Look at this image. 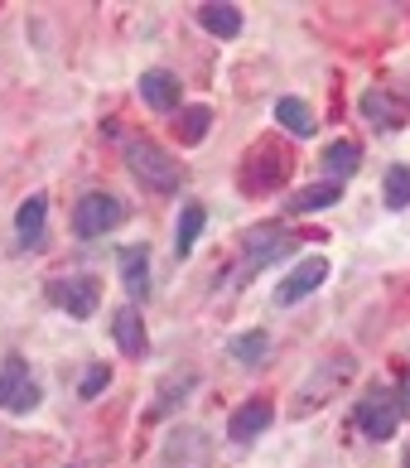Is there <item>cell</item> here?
I'll return each mask as SVG.
<instances>
[{"mask_svg": "<svg viewBox=\"0 0 410 468\" xmlns=\"http://www.w3.org/2000/svg\"><path fill=\"white\" fill-rule=\"evenodd\" d=\"M410 415V387L405 391H391V387H372L363 401H357V425H363L367 440H391L396 425Z\"/></svg>", "mask_w": 410, "mask_h": 468, "instance_id": "cell-1", "label": "cell"}, {"mask_svg": "<svg viewBox=\"0 0 410 468\" xmlns=\"http://www.w3.org/2000/svg\"><path fill=\"white\" fill-rule=\"evenodd\" d=\"M126 165H131V175L141 179L145 188H155V194H174V188H179L174 154H164L155 141H131L126 145Z\"/></svg>", "mask_w": 410, "mask_h": 468, "instance_id": "cell-2", "label": "cell"}, {"mask_svg": "<svg viewBox=\"0 0 410 468\" xmlns=\"http://www.w3.org/2000/svg\"><path fill=\"white\" fill-rule=\"evenodd\" d=\"M48 300H54L68 319H92L101 304V285L92 275H54L48 281Z\"/></svg>", "mask_w": 410, "mask_h": 468, "instance_id": "cell-3", "label": "cell"}, {"mask_svg": "<svg viewBox=\"0 0 410 468\" xmlns=\"http://www.w3.org/2000/svg\"><path fill=\"white\" fill-rule=\"evenodd\" d=\"M34 406H39V381L29 377V362L25 357H5L0 362V410L29 415Z\"/></svg>", "mask_w": 410, "mask_h": 468, "instance_id": "cell-4", "label": "cell"}, {"mask_svg": "<svg viewBox=\"0 0 410 468\" xmlns=\"http://www.w3.org/2000/svg\"><path fill=\"white\" fill-rule=\"evenodd\" d=\"M121 218H126V207L116 194H82L73 203V232L78 237H107Z\"/></svg>", "mask_w": 410, "mask_h": 468, "instance_id": "cell-5", "label": "cell"}, {"mask_svg": "<svg viewBox=\"0 0 410 468\" xmlns=\"http://www.w3.org/2000/svg\"><path fill=\"white\" fill-rule=\"evenodd\" d=\"M242 251H247L242 275H251V271H266L270 261H280V256L295 251V237H289L285 228H256V232H247Z\"/></svg>", "mask_w": 410, "mask_h": 468, "instance_id": "cell-6", "label": "cell"}, {"mask_svg": "<svg viewBox=\"0 0 410 468\" xmlns=\"http://www.w3.org/2000/svg\"><path fill=\"white\" fill-rule=\"evenodd\" d=\"M329 281V261H323V256H304V261L295 266L285 275V281L276 285V304H300V300H310V294Z\"/></svg>", "mask_w": 410, "mask_h": 468, "instance_id": "cell-7", "label": "cell"}, {"mask_svg": "<svg viewBox=\"0 0 410 468\" xmlns=\"http://www.w3.org/2000/svg\"><path fill=\"white\" fill-rule=\"evenodd\" d=\"M285 175H289V160H285V154H280L276 145H261V150H251V154H247L242 188H247V194H256V188L266 194V188H276Z\"/></svg>", "mask_w": 410, "mask_h": 468, "instance_id": "cell-8", "label": "cell"}, {"mask_svg": "<svg viewBox=\"0 0 410 468\" xmlns=\"http://www.w3.org/2000/svg\"><path fill=\"white\" fill-rule=\"evenodd\" d=\"M357 112H363L372 126H382V131H401V126H405V116H410L405 101H401V97H391L386 88H367L363 101H357Z\"/></svg>", "mask_w": 410, "mask_h": 468, "instance_id": "cell-9", "label": "cell"}, {"mask_svg": "<svg viewBox=\"0 0 410 468\" xmlns=\"http://www.w3.org/2000/svg\"><path fill=\"white\" fill-rule=\"evenodd\" d=\"M141 101L150 112H179V101H184L179 78L169 73V68H150V73H141Z\"/></svg>", "mask_w": 410, "mask_h": 468, "instance_id": "cell-10", "label": "cell"}, {"mask_svg": "<svg viewBox=\"0 0 410 468\" xmlns=\"http://www.w3.org/2000/svg\"><path fill=\"white\" fill-rule=\"evenodd\" d=\"M111 338H116V348H121L126 357L141 362V357H145V348H150L141 309H135V304H121V309H116V314H111Z\"/></svg>", "mask_w": 410, "mask_h": 468, "instance_id": "cell-11", "label": "cell"}, {"mask_svg": "<svg viewBox=\"0 0 410 468\" xmlns=\"http://www.w3.org/2000/svg\"><path fill=\"white\" fill-rule=\"evenodd\" d=\"M270 420H276V406H270L266 396H256V401H247V406H237V410H232L227 435H232L237 444H247V440L261 435V430H270Z\"/></svg>", "mask_w": 410, "mask_h": 468, "instance_id": "cell-12", "label": "cell"}, {"mask_svg": "<svg viewBox=\"0 0 410 468\" xmlns=\"http://www.w3.org/2000/svg\"><path fill=\"white\" fill-rule=\"evenodd\" d=\"M44 222H48V198L44 194H29L15 213V237H20L25 251H39L44 247Z\"/></svg>", "mask_w": 410, "mask_h": 468, "instance_id": "cell-13", "label": "cell"}, {"mask_svg": "<svg viewBox=\"0 0 410 468\" xmlns=\"http://www.w3.org/2000/svg\"><path fill=\"white\" fill-rule=\"evenodd\" d=\"M116 271H121V285L131 300H145L150 294V251L145 247H121L116 251Z\"/></svg>", "mask_w": 410, "mask_h": 468, "instance_id": "cell-14", "label": "cell"}, {"mask_svg": "<svg viewBox=\"0 0 410 468\" xmlns=\"http://www.w3.org/2000/svg\"><path fill=\"white\" fill-rule=\"evenodd\" d=\"M198 25L208 34H217V39H237V34H242V10L208 0V5H198Z\"/></svg>", "mask_w": 410, "mask_h": 468, "instance_id": "cell-15", "label": "cell"}, {"mask_svg": "<svg viewBox=\"0 0 410 468\" xmlns=\"http://www.w3.org/2000/svg\"><path fill=\"white\" fill-rule=\"evenodd\" d=\"M357 160H363V150L352 141H333L323 150V175H329V184H348L357 175Z\"/></svg>", "mask_w": 410, "mask_h": 468, "instance_id": "cell-16", "label": "cell"}, {"mask_svg": "<svg viewBox=\"0 0 410 468\" xmlns=\"http://www.w3.org/2000/svg\"><path fill=\"white\" fill-rule=\"evenodd\" d=\"M338 198H343V184H329V179H323V184H304L285 207H289V213H323V207H333Z\"/></svg>", "mask_w": 410, "mask_h": 468, "instance_id": "cell-17", "label": "cell"}, {"mask_svg": "<svg viewBox=\"0 0 410 468\" xmlns=\"http://www.w3.org/2000/svg\"><path fill=\"white\" fill-rule=\"evenodd\" d=\"M276 121L289 135H300V141L314 135V112H310V101H300V97H280L276 101Z\"/></svg>", "mask_w": 410, "mask_h": 468, "instance_id": "cell-18", "label": "cell"}, {"mask_svg": "<svg viewBox=\"0 0 410 468\" xmlns=\"http://www.w3.org/2000/svg\"><path fill=\"white\" fill-rule=\"evenodd\" d=\"M203 222H208V213H203V203H184V213L174 222V256H189L198 247V232Z\"/></svg>", "mask_w": 410, "mask_h": 468, "instance_id": "cell-19", "label": "cell"}, {"mask_svg": "<svg viewBox=\"0 0 410 468\" xmlns=\"http://www.w3.org/2000/svg\"><path fill=\"white\" fill-rule=\"evenodd\" d=\"M208 126H213V112L208 107H184L174 116V135H179L184 145H198L203 135H208Z\"/></svg>", "mask_w": 410, "mask_h": 468, "instance_id": "cell-20", "label": "cell"}, {"mask_svg": "<svg viewBox=\"0 0 410 468\" xmlns=\"http://www.w3.org/2000/svg\"><path fill=\"white\" fill-rule=\"evenodd\" d=\"M266 353H270V334H266V328H251V334L232 338V357L242 362V367H256V362H266Z\"/></svg>", "mask_w": 410, "mask_h": 468, "instance_id": "cell-21", "label": "cell"}, {"mask_svg": "<svg viewBox=\"0 0 410 468\" xmlns=\"http://www.w3.org/2000/svg\"><path fill=\"white\" fill-rule=\"evenodd\" d=\"M386 207H410V169L405 165L386 169Z\"/></svg>", "mask_w": 410, "mask_h": 468, "instance_id": "cell-22", "label": "cell"}, {"mask_svg": "<svg viewBox=\"0 0 410 468\" xmlns=\"http://www.w3.org/2000/svg\"><path fill=\"white\" fill-rule=\"evenodd\" d=\"M107 381H111L107 362H92V367L82 372V381H78V396H82V401H92V396H101V391H107Z\"/></svg>", "mask_w": 410, "mask_h": 468, "instance_id": "cell-23", "label": "cell"}, {"mask_svg": "<svg viewBox=\"0 0 410 468\" xmlns=\"http://www.w3.org/2000/svg\"><path fill=\"white\" fill-rule=\"evenodd\" d=\"M405 468H410V449H405Z\"/></svg>", "mask_w": 410, "mask_h": 468, "instance_id": "cell-24", "label": "cell"}]
</instances>
